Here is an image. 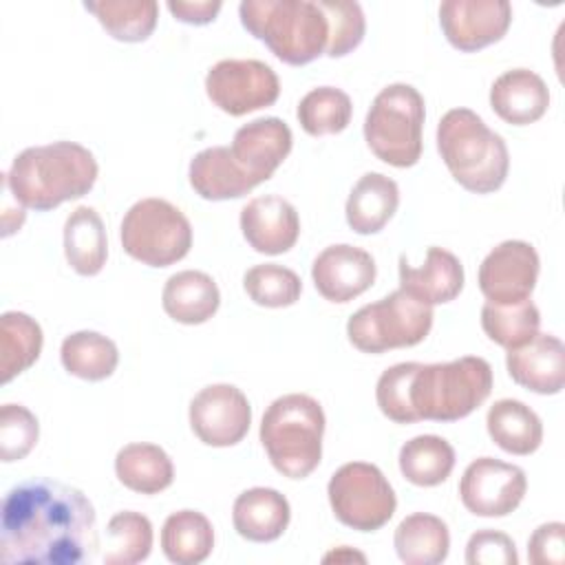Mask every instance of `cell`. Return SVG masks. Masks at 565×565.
<instances>
[{"mask_svg":"<svg viewBox=\"0 0 565 565\" xmlns=\"http://www.w3.org/2000/svg\"><path fill=\"white\" fill-rule=\"evenodd\" d=\"M97 547L95 508L82 490L53 479H29L4 494V565H79L90 563Z\"/></svg>","mask_w":565,"mask_h":565,"instance_id":"cell-1","label":"cell"},{"mask_svg":"<svg viewBox=\"0 0 565 565\" xmlns=\"http://www.w3.org/2000/svg\"><path fill=\"white\" fill-rule=\"evenodd\" d=\"M99 168L88 148L75 141L31 146L15 154L4 183L24 207L46 212L88 194Z\"/></svg>","mask_w":565,"mask_h":565,"instance_id":"cell-2","label":"cell"},{"mask_svg":"<svg viewBox=\"0 0 565 565\" xmlns=\"http://www.w3.org/2000/svg\"><path fill=\"white\" fill-rule=\"evenodd\" d=\"M437 150L452 179L468 192L490 194L505 183L508 146L470 108H452L439 119Z\"/></svg>","mask_w":565,"mask_h":565,"instance_id":"cell-3","label":"cell"},{"mask_svg":"<svg viewBox=\"0 0 565 565\" xmlns=\"http://www.w3.org/2000/svg\"><path fill=\"white\" fill-rule=\"evenodd\" d=\"M238 15L285 64L302 66L327 51L329 22L318 0H243Z\"/></svg>","mask_w":565,"mask_h":565,"instance_id":"cell-4","label":"cell"},{"mask_svg":"<svg viewBox=\"0 0 565 565\" xmlns=\"http://www.w3.org/2000/svg\"><path fill=\"white\" fill-rule=\"evenodd\" d=\"M324 411L318 399L305 393H289L274 399L260 422V441L271 466L289 477H309L322 459Z\"/></svg>","mask_w":565,"mask_h":565,"instance_id":"cell-5","label":"cell"},{"mask_svg":"<svg viewBox=\"0 0 565 565\" xmlns=\"http://www.w3.org/2000/svg\"><path fill=\"white\" fill-rule=\"evenodd\" d=\"M492 391V366L477 355L422 364L411 377L415 419L457 422L477 411Z\"/></svg>","mask_w":565,"mask_h":565,"instance_id":"cell-6","label":"cell"},{"mask_svg":"<svg viewBox=\"0 0 565 565\" xmlns=\"http://www.w3.org/2000/svg\"><path fill=\"white\" fill-rule=\"evenodd\" d=\"M424 97L411 84L382 88L364 119V139L371 152L395 168H411L422 157Z\"/></svg>","mask_w":565,"mask_h":565,"instance_id":"cell-7","label":"cell"},{"mask_svg":"<svg viewBox=\"0 0 565 565\" xmlns=\"http://www.w3.org/2000/svg\"><path fill=\"white\" fill-rule=\"evenodd\" d=\"M119 238L130 258L148 267H168L188 256L192 225L177 205L150 196L137 201L124 214Z\"/></svg>","mask_w":565,"mask_h":565,"instance_id":"cell-8","label":"cell"},{"mask_svg":"<svg viewBox=\"0 0 565 565\" xmlns=\"http://www.w3.org/2000/svg\"><path fill=\"white\" fill-rule=\"evenodd\" d=\"M433 327V307L404 289H395L377 302L360 307L347 322L349 342L362 353L419 344Z\"/></svg>","mask_w":565,"mask_h":565,"instance_id":"cell-9","label":"cell"},{"mask_svg":"<svg viewBox=\"0 0 565 565\" xmlns=\"http://www.w3.org/2000/svg\"><path fill=\"white\" fill-rule=\"evenodd\" d=\"M335 519L358 532H375L395 514L397 499L382 470L366 461L340 466L327 486Z\"/></svg>","mask_w":565,"mask_h":565,"instance_id":"cell-10","label":"cell"},{"mask_svg":"<svg viewBox=\"0 0 565 565\" xmlns=\"http://www.w3.org/2000/svg\"><path fill=\"white\" fill-rule=\"evenodd\" d=\"M210 102L232 117L271 106L280 95L274 68L260 60H221L205 75Z\"/></svg>","mask_w":565,"mask_h":565,"instance_id":"cell-11","label":"cell"},{"mask_svg":"<svg viewBox=\"0 0 565 565\" xmlns=\"http://www.w3.org/2000/svg\"><path fill=\"white\" fill-rule=\"evenodd\" d=\"M527 490L525 472L494 457H479L468 463L459 481V497L477 516H505L519 508Z\"/></svg>","mask_w":565,"mask_h":565,"instance_id":"cell-12","label":"cell"},{"mask_svg":"<svg viewBox=\"0 0 565 565\" xmlns=\"http://www.w3.org/2000/svg\"><path fill=\"white\" fill-rule=\"evenodd\" d=\"M252 406L234 384H210L190 402V428L212 448L236 446L249 430Z\"/></svg>","mask_w":565,"mask_h":565,"instance_id":"cell-13","label":"cell"},{"mask_svg":"<svg viewBox=\"0 0 565 565\" xmlns=\"http://www.w3.org/2000/svg\"><path fill=\"white\" fill-rule=\"evenodd\" d=\"M541 260L525 241L499 243L479 265V289L494 305L530 300L539 280Z\"/></svg>","mask_w":565,"mask_h":565,"instance_id":"cell-14","label":"cell"},{"mask_svg":"<svg viewBox=\"0 0 565 565\" xmlns=\"http://www.w3.org/2000/svg\"><path fill=\"white\" fill-rule=\"evenodd\" d=\"M512 22L508 0H446L439 4V24L446 40L463 53L499 42Z\"/></svg>","mask_w":565,"mask_h":565,"instance_id":"cell-15","label":"cell"},{"mask_svg":"<svg viewBox=\"0 0 565 565\" xmlns=\"http://www.w3.org/2000/svg\"><path fill=\"white\" fill-rule=\"evenodd\" d=\"M373 256L355 245L340 243L324 247L313 265L311 278L318 294L329 302H349L375 282Z\"/></svg>","mask_w":565,"mask_h":565,"instance_id":"cell-16","label":"cell"},{"mask_svg":"<svg viewBox=\"0 0 565 565\" xmlns=\"http://www.w3.org/2000/svg\"><path fill=\"white\" fill-rule=\"evenodd\" d=\"M294 146L291 128L278 117H260L234 132L232 157L243 172L256 183H265L274 177L278 166L287 159Z\"/></svg>","mask_w":565,"mask_h":565,"instance_id":"cell-17","label":"cell"},{"mask_svg":"<svg viewBox=\"0 0 565 565\" xmlns=\"http://www.w3.org/2000/svg\"><path fill=\"white\" fill-rule=\"evenodd\" d=\"M241 232L254 252L278 256L296 245L300 218L287 199L265 194L252 199L241 210Z\"/></svg>","mask_w":565,"mask_h":565,"instance_id":"cell-18","label":"cell"},{"mask_svg":"<svg viewBox=\"0 0 565 565\" xmlns=\"http://www.w3.org/2000/svg\"><path fill=\"white\" fill-rule=\"evenodd\" d=\"M510 377L539 395H556L565 386V344L552 333H536L505 355Z\"/></svg>","mask_w":565,"mask_h":565,"instance_id":"cell-19","label":"cell"},{"mask_svg":"<svg viewBox=\"0 0 565 565\" xmlns=\"http://www.w3.org/2000/svg\"><path fill=\"white\" fill-rule=\"evenodd\" d=\"M463 278L461 260L444 247H428L422 267L399 256V289L428 307L455 300L463 289Z\"/></svg>","mask_w":565,"mask_h":565,"instance_id":"cell-20","label":"cell"},{"mask_svg":"<svg viewBox=\"0 0 565 565\" xmlns=\"http://www.w3.org/2000/svg\"><path fill=\"white\" fill-rule=\"evenodd\" d=\"M490 106L505 124L527 126L547 113L550 88L534 71L512 68L492 82Z\"/></svg>","mask_w":565,"mask_h":565,"instance_id":"cell-21","label":"cell"},{"mask_svg":"<svg viewBox=\"0 0 565 565\" xmlns=\"http://www.w3.org/2000/svg\"><path fill=\"white\" fill-rule=\"evenodd\" d=\"M291 519L285 494L274 488H249L232 505L234 530L254 543H271L282 536Z\"/></svg>","mask_w":565,"mask_h":565,"instance_id":"cell-22","label":"cell"},{"mask_svg":"<svg viewBox=\"0 0 565 565\" xmlns=\"http://www.w3.org/2000/svg\"><path fill=\"white\" fill-rule=\"evenodd\" d=\"M188 179L205 201H230L249 194L256 183L243 172L227 146H212L194 154Z\"/></svg>","mask_w":565,"mask_h":565,"instance_id":"cell-23","label":"cell"},{"mask_svg":"<svg viewBox=\"0 0 565 565\" xmlns=\"http://www.w3.org/2000/svg\"><path fill=\"white\" fill-rule=\"evenodd\" d=\"M399 205L397 183L382 172H366L347 199V223L355 234H377L393 218Z\"/></svg>","mask_w":565,"mask_h":565,"instance_id":"cell-24","label":"cell"},{"mask_svg":"<svg viewBox=\"0 0 565 565\" xmlns=\"http://www.w3.org/2000/svg\"><path fill=\"white\" fill-rule=\"evenodd\" d=\"M161 305L163 311L181 324H203L216 313L221 291L205 271L183 269L166 280Z\"/></svg>","mask_w":565,"mask_h":565,"instance_id":"cell-25","label":"cell"},{"mask_svg":"<svg viewBox=\"0 0 565 565\" xmlns=\"http://www.w3.org/2000/svg\"><path fill=\"white\" fill-rule=\"evenodd\" d=\"M64 256L79 276H97L108 258V238L102 216L88 207H75L64 223Z\"/></svg>","mask_w":565,"mask_h":565,"instance_id":"cell-26","label":"cell"},{"mask_svg":"<svg viewBox=\"0 0 565 565\" xmlns=\"http://www.w3.org/2000/svg\"><path fill=\"white\" fill-rule=\"evenodd\" d=\"M486 428L490 439L510 455H532L543 441L541 417L519 399H499L488 408Z\"/></svg>","mask_w":565,"mask_h":565,"instance_id":"cell-27","label":"cell"},{"mask_svg":"<svg viewBox=\"0 0 565 565\" xmlns=\"http://www.w3.org/2000/svg\"><path fill=\"white\" fill-rule=\"evenodd\" d=\"M393 545L406 565H439L448 556L450 532L439 516L415 512L397 525Z\"/></svg>","mask_w":565,"mask_h":565,"instance_id":"cell-28","label":"cell"},{"mask_svg":"<svg viewBox=\"0 0 565 565\" xmlns=\"http://www.w3.org/2000/svg\"><path fill=\"white\" fill-rule=\"evenodd\" d=\"M117 479L132 492L157 494L170 488L174 466L168 452L157 444H128L115 457Z\"/></svg>","mask_w":565,"mask_h":565,"instance_id":"cell-29","label":"cell"},{"mask_svg":"<svg viewBox=\"0 0 565 565\" xmlns=\"http://www.w3.org/2000/svg\"><path fill=\"white\" fill-rule=\"evenodd\" d=\"M214 547V527L210 519L196 510L172 512L161 527V550L170 563H203Z\"/></svg>","mask_w":565,"mask_h":565,"instance_id":"cell-30","label":"cell"},{"mask_svg":"<svg viewBox=\"0 0 565 565\" xmlns=\"http://www.w3.org/2000/svg\"><path fill=\"white\" fill-rule=\"evenodd\" d=\"M60 360L64 369L86 382L110 377L119 364L117 344L97 331H75L62 340Z\"/></svg>","mask_w":565,"mask_h":565,"instance_id":"cell-31","label":"cell"},{"mask_svg":"<svg viewBox=\"0 0 565 565\" xmlns=\"http://www.w3.org/2000/svg\"><path fill=\"white\" fill-rule=\"evenodd\" d=\"M399 470L419 488L444 483L455 468V448L439 435H417L399 448Z\"/></svg>","mask_w":565,"mask_h":565,"instance_id":"cell-32","label":"cell"},{"mask_svg":"<svg viewBox=\"0 0 565 565\" xmlns=\"http://www.w3.org/2000/svg\"><path fill=\"white\" fill-rule=\"evenodd\" d=\"M40 324L22 311H4L0 318V382L24 373L42 351Z\"/></svg>","mask_w":565,"mask_h":565,"instance_id":"cell-33","label":"cell"},{"mask_svg":"<svg viewBox=\"0 0 565 565\" xmlns=\"http://www.w3.org/2000/svg\"><path fill=\"white\" fill-rule=\"evenodd\" d=\"M106 33L119 42H143L152 35L159 18L154 0H102L84 2Z\"/></svg>","mask_w":565,"mask_h":565,"instance_id":"cell-34","label":"cell"},{"mask_svg":"<svg viewBox=\"0 0 565 565\" xmlns=\"http://www.w3.org/2000/svg\"><path fill=\"white\" fill-rule=\"evenodd\" d=\"M481 327L492 342L510 351L527 344L539 333L541 313L532 300L516 305L486 302L481 307Z\"/></svg>","mask_w":565,"mask_h":565,"instance_id":"cell-35","label":"cell"},{"mask_svg":"<svg viewBox=\"0 0 565 565\" xmlns=\"http://www.w3.org/2000/svg\"><path fill=\"white\" fill-rule=\"evenodd\" d=\"M106 565H135L150 556L152 523L141 512L124 510L110 516L106 525Z\"/></svg>","mask_w":565,"mask_h":565,"instance_id":"cell-36","label":"cell"},{"mask_svg":"<svg viewBox=\"0 0 565 565\" xmlns=\"http://www.w3.org/2000/svg\"><path fill=\"white\" fill-rule=\"evenodd\" d=\"M298 121L311 137L342 132L353 115L351 97L335 86H318L298 104Z\"/></svg>","mask_w":565,"mask_h":565,"instance_id":"cell-37","label":"cell"},{"mask_svg":"<svg viewBox=\"0 0 565 565\" xmlns=\"http://www.w3.org/2000/svg\"><path fill=\"white\" fill-rule=\"evenodd\" d=\"M243 287L252 302L269 309L291 307L302 294V282L298 274L276 263L254 265L252 269H247L243 276Z\"/></svg>","mask_w":565,"mask_h":565,"instance_id":"cell-38","label":"cell"},{"mask_svg":"<svg viewBox=\"0 0 565 565\" xmlns=\"http://www.w3.org/2000/svg\"><path fill=\"white\" fill-rule=\"evenodd\" d=\"M318 4L329 22V44L324 53L329 57H344L358 49L366 31L362 7L351 0H318Z\"/></svg>","mask_w":565,"mask_h":565,"instance_id":"cell-39","label":"cell"},{"mask_svg":"<svg viewBox=\"0 0 565 565\" xmlns=\"http://www.w3.org/2000/svg\"><path fill=\"white\" fill-rule=\"evenodd\" d=\"M417 362H399L388 366L375 386V399L384 417L395 424H415V413L411 408V377Z\"/></svg>","mask_w":565,"mask_h":565,"instance_id":"cell-40","label":"cell"},{"mask_svg":"<svg viewBox=\"0 0 565 565\" xmlns=\"http://www.w3.org/2000/svg\"><path fill=\"white\" fill-rule=\"evenodd\" d=\"M38 417L22 404H4L0 408V459L4 463L24 459L38 444Z\"/></svg>","mask_w":565,"mask_h":565,"instance_id":"cell-41","label":"cell"},{"mask_svg":"<svg viewBox=\"0 0 565 565\" xmlns=\"http://www.w3.org/2000/svg\"><path fill=\"white\" fill-rule=\"evenodd\" d=\"M468 565H516L519 554L514 541L499 530H479L466 545Z\"/></svg>","mask_w":565,"mask_h":565,"instance_id":"cell-42","label":"cell"},{"mask_svg":"<svg viewBox=\"0 0 565 565\" xmlns=\"http://www.w3.org/2000/svg\"><path fill=\"white\" fill-rule=\"evenodd\" d=\"M527 558L534 565H561L565 561V525L561 521L539 525L527 541Z\"/></svg>","mask_w":565,"mask_h":565,"instance_id":"cell-43","label":"cell"},{"mask_svg":"<svg viewBox=\"0 0 565 565\" xmlns=\"http://www.w3.org/2000/svg\"><path fill=\"white\" fill-rule=\"evenodd\" d=\"M168 11L183 24H210L218 15L223 2L221 0H168Z\"/></svg>","mask_w":565,"mask_h":565,"instance_id":"cell-44","label":"cell"},{"mask_svg":"<svg viewBox=\"0 0 565 565\" xmlns=\"http://www.w3.org/2000/svg\"><path fill=\"white\" fill-rule=\"evenodd\" d=\"M353 558H358V561H366L364 558V554H358V552H351L347 545H342L340 550H335V552H331V554H327L324 556V561H353Z\"/></svg>","mask_w":565,"mask_h":565,"instance_id":"cell-45","label":"cell"}]
</instances>
